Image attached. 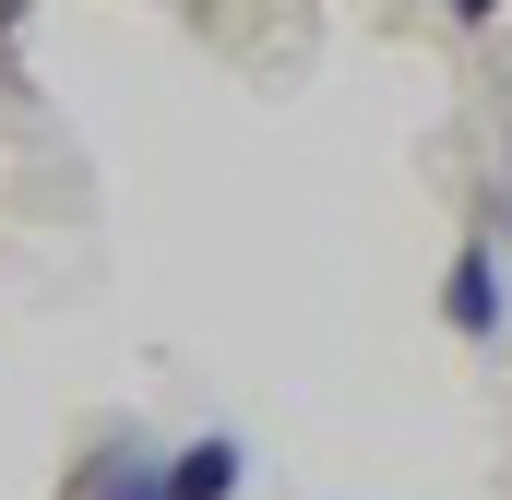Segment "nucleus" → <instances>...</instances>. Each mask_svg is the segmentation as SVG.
<instances>
[{
  "label": "nucleus",
  "mask_w": 512,
  "mask_h": 500,
  "mask_svg": "<svg viewBox=\"0 0 512 500\" xmlns=\"http://www.w3.org/2000/svg\"><path fill=\"white\" fill-rule=\"evenodd\" d=\"M429 12H453V36H489L501 24V0H429Z\"/></svg>",
  "instance_id": "20e7f679"
},
{
  "label": "nucleus",
  "mask_w": 512,
  "mask_h": 500,
  "mask_svg": "<svg viewBox=\"0 0 512 500\" xmlns=\"http://www.w3.org/2000/svg\"><path fill=\"white\" fill-rule=\"evenodd\" d=\"M441 322H453V346H501L512 334V239L477 215L465 239H453V262H441Z\"/></svg>",
  "instance_id": "f257e3e1"
},
{
  "label": "nucleus",
  "mask_w": 512,
  "mask_h": 500,
  "mask_svg": "<svg viewBox=\"0 0 512 500\" xmlns=\"http://www.w3.org/2000/svg\"><path fill=\"white\" fill-rule=\"evenodd\" d=\"M501 155H512V143H501ZM489 227L512 239V167H501V191H489Z\"/></svg>",
  "instance_id": "39448f33"
},
{
  "label": "nucleus",
  "mask_w": 512,
  "mask_h": 500,
  "mask_svg": "<svg viewBox=\"0 0 512 500\" xmlns=\"http://www.w3.org/2000/svg\"><path fill=\"white\" fill-rule=\"evenodd\" d=\"M72 500H167V453L155 441H96L84 477H72Z\"/></svg>",
  "instance_id": "7ed1b4c3"
},
{
  "label": "nucleus",
  "mask_w": 512,
  "mask_h": 500,
  "mask_svg": "<svg viewBox=\"0 0 512 500\" xmlns=\"http://www.w3.org/2000/svg\"><path fill=\"white\" fill-rule=\"evenodd\" d=\"M239 477H251L239 429H191V441H167V500H239Z\"/></svg>",
  "instance_id": "f03ea898"
},
{
  "label": "nucleus",
  "mask_w": 512,
  "mask_h": 500,
  "mask_svg": "<svg viewBox=\"0 0 512 500\" xmlns=\"http://www.w3.org/2000/svg\"><path fill=\"white\" fill-rule=\"evenodd\" d=\"M12 24H24V0H0V36H12Z\"/></svg>",
  "instance_id": "423d86ee"
}]
</instances>
